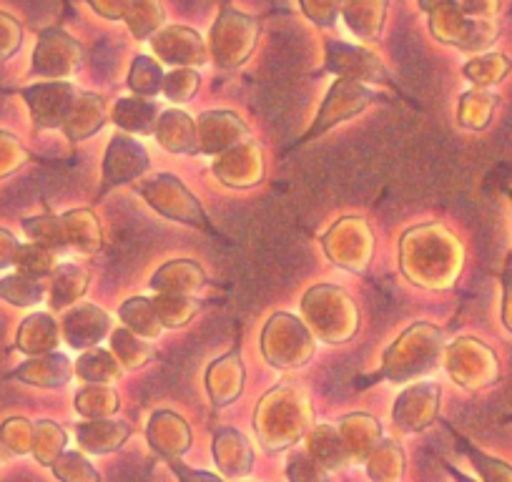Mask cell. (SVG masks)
<instances>
[{"label":"cell","instance_id":"1","mask_svg":"<svg viewBox=\"0 0 512 482\" xmlns=\"http://www.w3.org/2000/svg\"><path fill=\"white\" fill-rule=\"evenodd\" d=\"M505 324L512 329V257L505 269Z\"/></svg>","mask_w":512,"mask_h":482},{"label":"cell","instance_id":"2","mask_svg":"<svg viewBox=\"0 0 512 482\" xmlns=\"http://www.w3.org/2000/svg\"><path fill=\"white\" fill-rule=\"evenodd\" d=\"M507 194H510V199H512V191H507Z\"/></svg>","mask_w":512,"mask_h":482}]
</instances>
